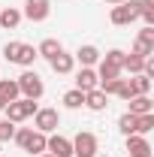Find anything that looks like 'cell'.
<instances>
[{
    "instance_id": "3957f363",
    "label": "cell",
    "mask_w": 154,
    "mask_h": 157,
    "mask_svg": "<svg viewBox=\"0 0 154 157\" xmlns=\"http://www.w3.org/2000/svg\"><path fill=\"white\" fill-rule=\"evenodd\" d=\"M18 91H21V97H27V100H39L42 94H45V85H42V78L33 73V70H24L18 78Z\"/></svg>"
},
{
    "instance_id": "2e32d148",
    "label": "cell",
    "mask_w": 154,
    "mask_h": 157,
    "mask_svg": "<svg viewBox=\"0 0 154 157\" xmlns=\"http://www.w3.org/2000/svg\"><path fill=\"white\" fill-rule=\"evenodd\" d=\"M73 58H76L82 67H94V63H100V48H97V45H82Z\"/></svg>"
},
{
    "instance_id": "f1b7e54d",
    "label": "cell",
    "mask_w": 154,
    "mask_h": 157,
    "mask_svg": "<svg viewBox=\"0 0 154 157\" xmlns=\"http://www.w3.org/2000/svg\"><path fill=\"white\" fill-rule=\"evenodd\" d=\"M3 109H6V103H3V100H0V112H3Z\"/></svg>"
},
{
    "instance_id": "7a4b0ae2",
    "label": "cell",
    "mask_w": 154,
    "mask_h": 157,
    "mask_svg": "<svg viewBox=\"0 0 154 157\" xmlns=\"http://www.w3.org/2000/svg\"><path fill=\"white\" fill-rule=\"evenodd\" d=\"M37 100H27V97H18L12 100V103H6V118L12 121V124H21V121H27V118H33V112H37Z\"/></svg>"
},
{
    "instance_id": "cb8c5ba5",
    "label": "cell",
    "mask_w": 154,
    "mask_h": 157,
    "mask_svg": "<svg viewBox=\"0 0 154 157\" xmlns=\"http://www.w3.org/2000/svg\"><path fill=\"white\" fill-rule=\"evenodd\" d=\"M130 82H133L136 94H148V91H151V78H148V76H142V73H139V76H133Z\"/></svg>"
},
{
    "instance_id": "4fadbf2b",
    "label": "cell",
    "mask_w": 154,
    "mask_h": 157,
    "mask_svg": "<svg viewBox=\"0 0 154 157\" xmlns=\"http://www.w3.org/2000/svg\"><path fill=\"white\" fill-rule=\"evenodd\" d=\"M45 142H48V136H45V133H39V130H30V136L24 139V145H21V148H24V151H27V154H42V151H45Z\"/></svg>"
},
{
    "instance_id": "484cf974",
    "label": "cell",
    "mask_w": 154,
    "mask_h": 157,
    "mask_svg": "<svg viewBox=\"0 0 154 157\" xmlns=\"http://www.w3.org/2000/svg\"><path fill=\"white\" fill-rule=\"evenodd\" d=\"M115 97H121V100L136 97V88H133V82H130V78H121V88H118V94H115Z\"/></svg>"
},
{
    "instance_id": "44dd1931",
    "label": "cell",
    "mask_w": 154,
    "mask_h": 157,
    "mask_svg": "<svg viewBox=\"0 0 154 157\" xmlns=\"http://www.w3.org/2000/svg\"><path fill=\"white\" fill-rule=\"evenodd\" d=\"M64 106H67V109H82V106H85V91H79V88L67 91V94H64Z\"/></svg>"
},
{
    "instance_id": "9a60e30c",
    "label": "cell",
    "mask_w": 154,
    "mask_h": 157,
    "mask_svg": "<svg viewBox=\"0 0 154 157\" xmlns=\"http://www.w3.org/2000/svg\"><path fill=\"white\" fill-rule=\"evenodd\" d=\"M21 9H15V6H6V9H0V27L3 30H15L21 24Z\"/></svg>"
},
{
    "instance_id": "5bb4252c",
    "label": "cell",
    "mask_w": 154,
    "mask_h": 157,
    "mask_svg": "<svg viewBox=\"0 0 154 157\" xmlns=\"http://www.w3.org/2000/svg\"><path fill=\"white\" fill-rule=\"evenodd\" d=\"M85 106H88L91 112H106V109H109V97H106L100 88H94V91L85 94Z\"/></svg>"
},
{
    "instance_id": "52a82bcc",
    "label": "cell",
    "mask_w": 154,
    "mask_h": 157,
    "mask_svg": "<svg viewBox=\"0 0 154 157\" xmlns=\"http://www.w3.org/2000/svg\"><path fill=\"white\" fill-rule=\"evenodd\" d=\"M45 151L55 157H73V142L67 136H60V133H55V136H48V142H45Z\"/></svg>"
},
{
    "instance_id": "83f0119b",
    "label": "cell",
    "mask_w": 154,
    "mask_h": 157,
    "mask_svg": "<svg viewBox=\"0 0 154 157\" xmlns=\"http://www.w3.org/2000/svg\"><path fill=\"white\" fill-rule=\"evenodd\" d=\"M39 157H55V154H48V151H42V154H39Z\"/></svg>"
},
{
    "instance_id": "f546056e",
    "label": "cell",
    "mask_w": 154,
    "mask_h": 157,
    "mask_svg": "<svg viewBox=\"0 0 154 157\" xmlns=\"http://www.w3.org/2000/svg\"><path fill=\"white\" fill-rule=\"evenodd\" d=\"M94 157H109V154H94Z\"/></svg>"
},
{
    "instance_id": "603a6c76",
    "label": "cell",
    "mask_w": 154,
    "mask_h": 157,
    "mask_svg": "<svg viewBox=\"0 0 154 157\" xmlns=\"http://www.w3.org/2000/svg\"><path fill=\"white\" fill-rule=\"evenodd\" d=\"M100 60L109 63V67H115V70H121V67H124V52H121V48H112V52H106ZM121 73H124V70H121Z\"/></svg>"
},
{
    "instance_id": "ba28073f",
    "label": "cell",
    "mask_w": 154,
    "mask_h": 157,
    "mask_svg": "<svg viewBox=\"0 0 154 157\" xmlns=\"http://www.w3.org/2000/svg\"><path fill=\"white\" fill-rule=\"evenodd\" d=\"M151 145H148V139L145 136H127V157H151Z\"/></svg>"
},
{
    "instance_id": "8fae6325",
    "label": "cell",
    "mask_w": 154,
    "mask_h": 157,
    "mask_svg": "<svg viewBox=\"0 0 154 157\" xmlns=\"http://www.w3.org/2000/svg\"><path fill=\"white\" fill-rule=\"evenodd\" d=\"M48 67H52L58 76H70V73L76 70V58H73V55H67V52H60V55H55V58L48 60Z\"/></svg>"
},
{
    "instance_id": "30bf717a",
    "label": "cell",
    "mask_w": 154,
    "mask_h": 157,
    "mask_svg": "<svg viewBox=\"0 0 154 157\" xmlns=\"http://www.w3.org/2000/svg\"><path fill=\"white\" fill-rule=\"evenodd\" d=\"M97 85H100V76H97V70H94V67H82V70H79V76H76V88L88 94V91H94Z\"/></svg>"
},
{
    "instance_id": "e0dca14e",
    "label": "cell",
    "mask_w": 154,
    "mask_h": 157,
    "mask_svg": "<svg viewBox=\"0 0 154 157\" xmlns=\"http://www.w3.org/2000/svg\"><path fill=\"white\" fill-rule=\"evenodd\" d=\"M60 52H64V45H60V39H55V36L42 39L39 48H37V55H39V58H45V60H52L55 55H60Z\"/></svg>"
},
{
    "instance_id": "d4e9b609",
    "label": "cell",
    "mask_w": 154,
    "mask_h": 157,
    "mask_svg": "<svg viewBox=\"0 0 154 157\" xmlns=\"http://www.w3.org/2000/svg\"><path fill=\"white\" fill-rule=\"evenodd\" d=\"M12 136H15V124H12L9 118H3V121H0V142H9Z\"/></svg>"
},
{
    "instance_id": "7c38bea8",
    "label": "cell",
    "mask_w": 154,
    "mask_h": 157,
    "mask_svg": "<svg viewBox=\"0 0 154 157\" xmlns=\"http://www.w3.org/2000/svg\"><path fill=\"white\" fill-rule=\"evenodd\" d=\"M127 106H130V109H127L130 115H148V112H154V103H151L148 94H136V97H130Z\"/></svg>"
},
{
    "instance_id": "6da1fadb",
    "label": "cell",
    "mask_w": 154,
    "mask_h": 157,
    "mask_svg": "<svg viewBox=\"0 0 154 157\" xmlns=\"http://www.w3.org/2000/svg\"><path fill=\"white\" fill-rule=\"evenodd\" d=\"M3 58L9 60V63H18V67H33V60L39 58L37 48L33 45H27V42H6L3 45Z\"/></svg>"
},
{
    "instance_id": "277c9868",
    "label": "cell",
    "mask_w": 154,
    "mask_h": 157,
    "mask_svg": "<svg viewBox=\"0 0 154 157\" xmlns=\"http://www.w3.org/2000/svg\"><path fill=\"white\" fill-rule=\"evenodd\" d=\"M73 142V157H94L100 151V142L91 130H79L76 139H70Z\"/></svg>"
},
{
    "instance_id": "9c48e42d",
    "label": "cell",
    "mask_w": 154,
    "mask_h": 157,
    "mask_svg": "<svg viewBox=\"0 0 154 157\" xmlns=\"http://www.w3.org/2000/svg\"><path fill=\"white\" fill-rule=\"evenodd\" d=\"M109 21H112L115 27H124V24H133V21H136L133 9L127 6V0H124V3H118V6H112V12H109Z\"/></svg>"
},
{
    "instance_id": "ffe728a7",
    "label": "cell",
    "mask_w": 154,
    "mask_h": 157,
    "mask_svg": "<svg viewBox=\"0 0 154 157\" xmlns=\"http://www.w3.org/2000/svg\"><path fill=\"white\" fill-rule=\"evenodd\" d=\"M154 130V112L148 115H136V136H148Z\"/></svg>"
},
{
    "instance_id": "d6986e66",
    "label": "cell",
    "mask_w": 154,
    "mask_h": 157,
    "mask_svg": "<svg viewBox=\"0 0 154 157\" xmlns=\"http://www.w3.org/2000/svg\"><path fill=\"white\" fill-rule=\"evenodd\" d=\"M142 67H145V58H139V55H133V52H130V55H124V67H121V70H127L130 76H139V73H142Z\"/></svg>"
},
{
    "instance_id": "4316f807",
    "label": "cell",
    "mask_w": 154,
    "mask_h": 157,
    "mask_svg": "<svg viewBox=\"0 0 154 157\" xmlns=\"http://www.w3.org/2000/svg\"><path fill=\"white\" fill-rule=\"evenodd\" d=\"M106 3H112V6H118V3H124V0H106Z\"/></svg>"
},
{
    "instance_id": "8992f818",
    "label": "cell",
    "mask_w": 154,
    "mask_h": 157,
    "mask_svg": "<svg viewBox=\"0 0 154 157\" xmlns=\"http://www.w3.org/2000/svg\"><path fill=\"white\" fill-rule=\"evenodd\" d=\"M21 15L30 21H45L52 15V0H24V9H21Z\"/></svg>"
},
{
    "instance_id": "5b68a950",
    "label": "cell",
    "mask_w": 154,
    "mask_h": 157,
    "mask_svg": "<svg viewBox=\"0 0 154 157\" xmlns=\"http://www.w3.org/2000/svg\"><path fill=\"white\" fill-rule=\"evenodd\" d=\"M60 127V112L58 109H37L33 112V130H39V133H55Z\"/></svg>"
},
{
    "instance_id": "ac0fdd59",
    "label": "cell",
    "mask_w": 154,
    "mask_h": 157,
    "mask_svg": "<svg viewBox=\"0 0 154 157\" xmlns=\"http://www.w3.org/2000/svg\"><path fill=\"white\" fill-rule=\"evenodd\" d=\"M21 91H18V82L15 78H0V100L3 103H12V100H18Z\"/></svg>"
},
{
    "instance_id": "7402d4cb",
    "label": "cell",
    "mask_w": 154,
    "mask_h": 157,
    "mask_svg": "<svg viewBox=\"0 0 154 157\" xmlns=\"http://www.w3.org/2000/svg\"><path fill=\"white\" fill-rule=\"evenodd\" d=\"M118 130H121L124 136H133V133H136V115L124 112V115L118 118Z\"/></svg>"
}]
</instances>
